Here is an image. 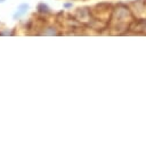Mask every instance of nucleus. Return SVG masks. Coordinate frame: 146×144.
I'll return each mask as SVG.
<instances>
[{
    "label": "nucleus",
    "instance_id": "obj_1",
    "mask_svg": "<svg viewBox=\"0 0 146 144\" xmlns=\"http://www.w3.org/2000/svg\"><path fill=\"white\" fill-rule=\"evenodd\" d=\"M113 7L114 6L111 3H98L94 8H91V11H92V15L95 18H97L102 22H106V20L111 19Z\"/></svg>",
    "mask_w": 146,
    "mask_h": 144
},
{
    "label": "nucleus",
    "instance_id": "obj_2",
    "mask_svg": "<svg viewBox=\"0 0 146 144\" xmlns=\"http://www.w3.org/2000/svg\"><path fill=\"white\" fill-rule=\"evenodd\" d=\"M135 18H146V0H133L129 3Z\"/></svg>",
    "mask_w": 146,
    "mask_h": 144
},
{
    "label": "nucleus",
    "instance_id": "obj_3",
    "mask_svg": "<svg viewBox=\"0 0 146 144\" xmlns=\"http://www.w3.org/2000/svg\"><path fill=\"white\" fill-rule=\"evenodd\" d=\"M74 17L83 25H88L94 19V15H92L91 8H89V7H80V8H78L76 11L74 12Z\"/></svg>",
    "mask_w": 146,
    "mask_h": 144
},
{
    "label": "nucleus",
    "instance_id": "obj_4",
    "mask_svg": "<svg viewBox=\"0 0 146 144\" xmlns=\"http://www.w3.org/2000/svg\"><path fill=\"white\" fill-rule=\"evenodd\" d=\"M27 9H29V5H27V3H22V5H19L18 10H17V11L14 14V18L16 19V18H19V17L24 16V15L26 14Z\"/></svg>",
    "mask_w": 146,
    "mask_h": 144
},
{
    "label": "nucleus",
    "instance_id": "obj_5",
    "mask_svg": "<svg viewBox=\"0 0 146 144\" xmlns=\"http://www.w3.org/2000/svg\"><path fill=\"white\" fill-rule=\"evenodd\" d=\"M41 35H59L60 33L58 32V29L54 26H47L43 27V31L40 33Z\"/></svg>",
    "mask_w": 146,
    "mask_h": 144
},
{
    "label": "nucleus",
    "instance_id": "obj_6",
    "mask_svg": "<svg viewBox=\"0 0 146 144\" xmlns=\"http://www.w3.org/2000/svg\"><path fill=\"white\" fill-rule=\"evenodd\" d=\"M38 11L40 14H50V8L46 3H39L38 6Z\"/></svg>",
    "mask_w": 146,
    "mask_h": 144
},
{
    "label": "nucleus",
    "instance_id": "obj_7",
    "mask_svg": "<svg viewBox=\"0 0 146 144\" xmlns=\"http://www.w3.org/2000/svg\"><path fill=\"white\" fill-rule=\"evenodd\" d=\"M64 6H65L66 8H68V7H72V3H65Z\"/></svg>",
    "mask_w": 146,
    "mask_h": 144
},
{
    "label": "nucleus",
    "instance_id": "obj_8",
    "mask_svg": "<svg viewBox=\"0 0 146 144\" xmlns=\"http://www.w3.org/2000/svg\"><path fill=\"white\" fill-rule=\"evenodd\" d=\"M3 1H5V0H0V2H3Z\"/></svg>",
    "mask_w": 146,
    "mask_h": 144
}]
</instances>
